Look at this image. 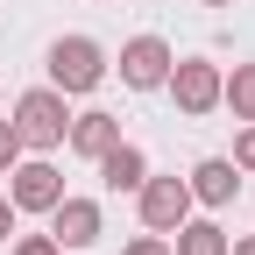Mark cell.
Returning a JSON list of instances; mask_svg holds the SVG:
<instances>
[{
    "label": "cell",
    "instance_id": "10",
    "mask_svg": "<svg viewBox=\"0 0 255 255\" xmlns=\"http://www.w3.org/2000/svg\"><path fill=\"white\" fill-rule=\"evenodd\" d=\"M100 177H107V191H142V177H149V156H142L135 142H114V149L100 156Z\"/></svg>",
    "mask_w": 255,
    "mask_h": 255
},
{
    "label": "cell",
    "instance_id": "16",
    "mask_svg": "<svg viewBox=\"0 0 255 255\" xmlns=\"http://www.w3.org/2000/svg\"><path fill=\"white\" fill-rule=\"evenodd\" d=\"M14 255H57V241H50V234H21V241H14Z\"/></svg>",
    "mask_w": 255,
    "mask_h": 255
},
{
    "label": "cell",
    "instance_id": "3",
    "mask_svg": "<svg viewBox=\"0 0 255 255\" xmlns=\"http://www.w3.org/2000/svg\"><path fill=\"white\" fill-rule=\"evenodd\" d=\"M191 220V184L184 177H142V227L149 234H177Z\"/></svg>",
    "mask_w": 255,
    "mask_h": 255
},
{
    "label": "cell",
    "instance_id": "14",
    "mask_svg": "<svg viewBox=\"0 0 255 255\" xmlns=\"http://www.w3.org/2000/svg\"><path fill=\"white\" fill-rule=\"evenodd\" d=\"M121 255H170V234H135Z\"/></svg>",
    "mask_w": 255,
    "mask_h": 255
},
{
    "label": "cell",
    "instance_id": "4",
    "mask_svg": "<svg viewBox=\"0 0 255 255\" xmlns=\"http://www.w3.org/2000/svg\"><path fill=\"white\" fill-rule=\"evenodd\" d=\"M170 100L184 107V114H213L220 107V64H206V57H184V64H170Z\"/></svg>",
    "mask_w": 255,
    "mask_h": 255
},
{
    "label": "cell",
    "instance_id": "9",
    "mask_svg": "<svg viewBox=\"0 0 255 255\" xmlns=\"http://www.w3.org/2000/svg\"><path fill=\"white\" fill-rule=\"evenodd\" d=\"M184 184H191V206H227L234 191H241V177H234V163H227V156H206V163L191 170Z\"/></svg>",
    "mask_w": 255,
    "mask_h": 255
},
{
    "label": "cell",
    "instance_id": "15",
    "mask_svg": "<svg viewBox=\"0 0 255 255\" xmlns=\"http://www.w3.org/2000/svg\"><path fill=\"white\" fill-rule=\"evenodd\" d=\"M234 163H241V170H255V121L241 128V142H234Z\"/></svg>",
    "mask_w": 255,
    "mask_h": 255
},
{
    "label": "cell",
    "instance_id": "8",
    "mask_svg": "<svg viewBox=\"0 0 255 255\" xmlns=\"http://www.w3.org/2000/svg\"><path fill=\"white\" fill-rule=\"evenodd\" d=\"M64 142H71L78 156H92V163H100V156H107V149L121 142V121H114V114H100V107H92V114H71Z\"/></svg>",
    "mask_w": 255,
    "mask_h": 255
},
{
    "label": "cell",
    "instance_id": "7",
    "mask_svg": "<svg viewBox=\"0 0 255 255\" xmlns=\"http://www.w3.org/2000/svg\"><path fill=\"white\" fill-rule=\"evenodd\" d=\"M7 177H14V191H7L14 213H50V206L64 199V177H57L50 163H14Z\"/></svg>",
    "mask_w": 255,
    "mask_h": 255
},
{
    "label": "cell",
    "instance_id": "11",
    "mask_svg": "<svg viewBox=\"0 0 255 255\" xmlns=\"http://www.w3.org/2000/svg\"><path fill=\"white\" fill-rule=\"evenodd\" d=\"M170 255H227V234L213 227V220H184L177 227V248Z\"/></svg>",
    "mask_w": 255,
    "mask_h": 255
},
{
    "label": "cell",
    "instance_id": "17",
    "mask_svg": "<svg viewBox=\"0 0 255 255\" xmlns=\"http://www.w3.org/2000/svg\"><path fill=\"white\" fill-rule=\"evenodd\" d=\"M14 234V199H0V241Z\"/></svg>",
    "mask_w": 255,
    "mask_h": 255
},
{
    "label": "cell",
    "instance_id": "18",
    "mask_svg": "<svg viewBox=\"0 0 255 255\" xmlns=\"http://www.w3.org/2000/svg\"><path fill=\"white\" fill-rule=\"evenodd\" d=\"M227 255H255V241H227Z\"/></svg>",
    "mask_w": 255,
    "mask_h": 255
},
{
    "label": "cell",
    "instance_id": "13",
    "mask_svg": "<svg viewBox=\"0 0 255 255\" xmlns=\"http://www.w3.org/2000/svg\"><path fill=\"white\" fill-rule=\"evenodd\" d=\"M21 163V135H14V121H0V170H14Z\"/></svg>",
    "mask_w": 255,
    "mask_h": 255
},
{
    "label": "cell",
    "instance_id": "5",
    "mask_svg": "<svg viewBox=\"0 0 255 255\" xmlns=\"http://www.w3.org/2000/svg\"><path fill=\"white\" fill-rule=\"evenodd\" d=\"M170 64H177V57H170L163 36H135V43L121 50V78L135 85V92H156V85L170 78Z\"/></svg>",
    "mask_w": 255,
    "mask_h": 255
},
{
    "label": "cell",
    "instance_id": "2",
    "mask_svg": "<svg viewBox=\"0 0 255 255\" xmlns=\"http://www.w3.org/2000/svg\"><path fill=\"white\" fill-rule=\"evenodd\" d=\"M100 78H107V57H100L92 36H64V43L50 50V85H57V92H92Z\"/></svg>",
    "mask_w": 255,
    "mask_h": 255
},
{
    "label": "cell",
    "instance_id": "19",
    "mask_svg": "<svg viewBox=\"0 0 255 255\" xmlns=\"http://www.w3.org/2000/svg\"><path fill=\"white\" fill-rule=\"evenodd\" d=\"M206 7H234V0H206Z\"/></svg>",
    "mask_w": 255,
    "mask_h": 255
},
{
    "label": "cell",
    "instance_id": "6",
    "mask_svg": "<svg viewBox=\"0 0 255 255\" xmlns=\"http://www.w3.org/2000/svg\"><path fill=\"white\" fill-rule=\"evenodd\" d=\"M50 241L57 248H92V241H100V206L64 191V199L50 206Z\"/></svg>",
    "mask_w": 255,
    "mask_h": 255
},
{
    "label": "cell",
    "instance_id": "1",
    "mask_svg": "<svg viewBox=\"0 0 255 255\" xmlns=\"http://www.w3.org/2000/svg\"><path fill=\"white\" fill-rule=\"evenodd\" d=\"M64 128H71V114H64V92H57V85H36V92L14 100V135H21V149H57Z\"/></svg>",
    "mask_w": 255,
    "mask_h": 255
},
{
    "label": "cell",
    "instance_id": "12",
    "mask_svg": "<svg viewBox=\"0 0 255 255\" xmlns=\"http://www.w3.org/2000/svg\"><path fill=\"white\" fill-rule=\"evenodd\" d=\"M220 100L234 107V121H255V64H234V78H220Z\"/></svg>",
    "mask_w": 255,
    "mask_h": 255
}]
</instances>
